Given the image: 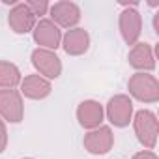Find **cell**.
Masks as SVG:
<instances>
[{"instance_id": "1", "label": "cell", "mask_w": 159, "mask_h": 159, "mask_svg": "<svg viewBox=\"0 0 159 159\" xmlns=\"http://www.w3.org/2000/svg\"><path fill=\"white\" fill-rule=\"evenodd\" d=\"M131 120H133V129H135V135H137L139 142L144 148L153 150L155 144H157V135H159L157 116L148 109H140V111L135 112V116Z\"/></svg>"}, {"instance_id": "2", "label": "cell", "mask_w": 159, "mask_h": 159, "mask_svg": "<svg viewBox=\"0 0 159 159\" xmlns=\"http://www.w3.org/2000/svg\"><path fill=\"white\" fill-rule=\"evenodd\" d=\"M129 94L142 103L159 101V81L150 73H135L127 81Z\"/></svg>"}, {"instance_id": "3", "label": "cell", "mask_w": 159, "mask_h": 159, "mask_svg": "<svg viewBox=\"0 0 159 159\" xmlns=\"http://www.w3.org/2000/svg\"><path fill=\"white\" fill-rule=\"evenodd\" d=\"M32 66L36 67L38 75H41L43 79L51 81V79H58L62 75V62L56 56L54 51H47V49H34L30 54Z\"/></svg>"}, {"instance_id": "4", "label": "cell", "mask_w": 159, "mask_h": 159, "mask_svg": "<svg viewBox=\"0 0 159 159\" xmlns=\"http://www.w3.org/2000/svg\"><path fill=\"white\" fill-rule=\"evenodd\" d=\"M23 116H25V105L21 92L15 88L0 90V118L10 124H19Z\"/></svg>"}, {"instance_id": "5", "label": "cell", "mask_w": 159, "mask_h": 159, "mask_svg": "<svg viewBox=\"0 0 159 159\" xmlns=\"http://www.w3.org/2000/svg\"><path fill=\"white\" fill-rule=\"evenodd\" d=\"M107 118L114 127H127L133 118V101L125 94H116L107 103Z\"/></svg>"}, {"instance_id": "6", "label": "cell", "mask_w": 159, "mask_h": 159, "mask_svg": "<svg viewBox=\"0 0 159 159\" xmlns=\"http://www.w3.org/2000/svg\"><path fill=\"white\" fill-rule=\"evenodd\" d=\"M84 150L92 155H105L107 152H111L112 144H114V135L112 129L109 125H99L96 129H90L84 139H83Z\"/></svg>"}, {"instance_id": "7", "label": "cell", "mask_w": 159, "mask_h": 159, "mask_svg": "<svg viewBox=\"0 0 159 159\" xmlns=\"http://www.w3.org/2000/svg\"><path fill=\"white\" fill-rule=\"evenodd\" d=\"M118 26H120V34L127 45L133 47L135 43H139V38L142 34V17L137 11V8H125L120 13Z\"/></svg>"}, {"instance_id": "8", "label": "cell", "mask_w": 159, "mask_h": 159, "mask_svg": "<svg viewBox=\"0 0 159 159\" xmlns=\"http://www.w3.org/2000/svg\"><path fill=\"white\" fill-rule=\"evenodd\" d=\"M49 13H51V21L56 26H64L69 30L81 21V8H79V4L69 2V0H62V2L51 4Z\"/></svg>"}, {"instance_id": "9", "label": "cell", "mask_w": 159, "mask_h": 159, "mask_svg": "<svg viewBox=\"0 0 159 159\" xmlns=\"http://www.w3.org/2000/svg\"><path fill=\"white\" fill-rule=\"evenodd\" d=\"M34 41L39 45V49L56 51L62 43V32L51 19H41L34 26Z\"/></svg>"}, {"instance_id": "10", "label": "cell", "mask_w": 159, "mask_h": 159, "mask_svg": "<svg viewBox=\"0 0 159 159\" xmlns=\"http://www.w3.org/2000/svg\"><path fill=\"white\" fill-rule=\"evenodd\" d=\"M36 23H38V17L30 11V8L25 2H17L15 6H11L8 15V25L15 34H26L34 30Z\"/></svg>"}, {"instance_id": "11", "label": "cell", "mask_w": 159, "mask_h": 159, "mask_svg": "<svg viewBox=\"0 0 159 159\" xmlns=\"http://www.w3.org/2000/svg\"><path fill=\"white\" fill-rule=\"evenodd\" d=\"M127 62L131 67L139 69V73H148V71L155 69V56H153L152 45L146 41L135 43L127 54Z\"/></svg>"}, {"instance_id": "12", "label": "cell", "mask_w": 159, "mask_h": 159, "mask_svg": "<svg viewBox=\"0 0 159 159\" xmlns=\"http://www.w3.org/2000/svg\"><path fill=\"white\" fill-rule=\"evenodd\" d=\"M103 107L96 99H84L83 103H79L77 107V120L84 129H96L103 122Z\"/></svg>"}, {"instance_id": "13", "label": "cell", "mask_w": 159, "mask_h": 159, "mask_svg": "<svg viewBox=\"0 0 159 159\" xmlns=\"http://www.w3.org/2000/svg\"><path fill=\"white\" fill-rule=\"evenodd\" d=\"M51 92H52L51 81L43 79L38 73L26 75L21 81V96H25L28 99H45L51 96Z\"/></svg>"}, {"instance_id": "14", "label": "cell", "mask_w": 159, "mask_h": 159, "mask_svg": "<svg viewBox=\"0 0 159 159\" xmlns=\"http://www.w3.org/2000/svg\"><path fill=\"white\" fill-rule=\"evenodd\" d=\"M62 49L71 56H81L90 47V34L84 28H71L62 36Z\"/></svg>"}, {"instance_id": "15", "label": "cell", "mask_w": 159, "mask_h": 159, "mask_svg": "<svg viewBox=\"0 0 159 159\" xmlns=\"http://www.w3.org/2000/svg\"><path fill=\"white\" fill-rule=\"evenodd\" d=\"M23 81L21 71L13 62L8 60H0V88L6 90V88H15L19 86Z\"/></svg>"}, {"instance_id": "16", "label": "cell", "mask_w": 159, "mask_h": 159, "mask_svg": "<svg viewBox=\"0 0 159 159\" xmlns=\"http://www.w3.org/2000/svg\"><path fill=\"white\" fill-rule=\"evenodd\" d=\"M25 4L30 8V11H32L36 17L45 15V13L49 11V8H51V4L47 2V0H28V2H25Z\"/></svg>"}, {"instance_id": "17", "label": "cell", "mask_w": 159, "mask_h": 159, "mask_svg": "<svg viewBox=\"0 0 159 159\" xmlns=\"http://www.w3.org/2000/svg\"><path fill=\"white\" fill-rule=\"evenodd\" d=\"M8 146V131H6V124L0 118V153H2Z\"/></svg>"}, {"instance_id": "18", "label": "cell", "mask_w": 159, "mask_h": 159, "mask_svg": "<svg viewBox=\"0 0 159 159\" xmlns=\"http://www.w3.org/2000/svg\"><path fill=\"white\" fill-rule=\"evenodd\" d=\"M131 159H159L157 153H153L152 150H142V152H137Z\"/></svg>"}, {"instance_id": "19", "label": "cell", "mask_w": 159, "mask_h": 159, "mask_svg": "<svg viewBox=\"0 0 159 159\" xmlns=\"http://www.w3.org/2000/svg\"><path fill=\"white\" fill-rule=\"evenodd\" d=\"M153 32H155V36H159V11L153 15Z\"/></svg>"}, {"instance_id": "20", "label": "cell", "mask_w": 159, "mask_h": 159, "mask_svg": "<svg viewBox=\"0 0 159 159\" xmlns=\"http://www.w3.org/2000/svg\"><path fill=\"white\" fill-rule=\"evenodd\" d=\"M25 159H32V157H25Z\"/></svg>"}]
</instances>
